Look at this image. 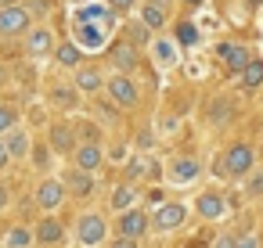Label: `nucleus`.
<instances>
[{"label": "nucleus", "instance_id": "f257e3e1", "mask_svg": "<svg viewBox=\"0 0 263 248\" xmlns=\"http://www.w3.org/2000/svg\"><path fill=\"white\" fill-rule=\"evenodd\" d=\"M29 29V11L11 4V8H0V36H18Z\"/></svg>", "mask_w": 263, "mask_h": 248}, {"label": "nucleus", "instance_id": "f03ea898", "mask_svg": "<svg viewBox=\"0 0 263 248\" xmlns=\"http://www.w3.org/2000/svg\"><path fill=\"white\" fill-rule=\"evenodd\" d=\"M252 169V148L249 144H234L227 155H223V173L227 176H245Z\"/></svg>", "mask_w": 263, "mask_h": 248}, {"label": "nucleus", "instance_id": "7ed1b4c3", "mask_svg": "<svg viewBox=\"0 0 263 248\" xmlns=\"http://www.w3.org/2000/svg\"><path fill=\"white\" fill-rule=\"evenodd\" d=\"M144 230H148V216H144L141 209H123V212H119V237L137 241Z\"/></svg>", "mask_w": 263, "mask_h": 248}, {"label": "nucleus", "instance_id": "20e7f679", "mask_svg": "<svg viewBox=\"0 0 263 248\" xmlns=\"http://www.w3.org/2000/svg\"><path fill=\"white\" fill-rule=\"evenodd\" d=\"M80 241H83L87 248H94V244H101V241H105V219H101L98 212L80 216Z\"/></svg>", "mask_w": 263, "mask_h": 248}, {"label": "nucleus", "instance_id": "39448f33", "mask_svg": "<svg viewBox=\"0 0 263 248\" xmlns=\"http://www.w3.org/2000/svg\"><path fill=\"white\" fill-rule=\"evenodd\" d=\"M184 219H187V209H184V205H162V209L152 216L155 230H177Z\"/></svg>", "mask_w": 263, "mask_h": 248}, {"label": "nucleus", "instance_id": "423d86ee", "mask_svg": "<svg viewBox=\"0 0 263 248\" xmlns=\"http://www.w3.org/2000/svg\"><path fill=\"white\" fill-rule=\"evenodd\" d=\"M65 201V187H62V180H44L40 187H36V205H44V209H58Z\"/></svg>", "mask_w": 263, "mask_h": 248}, {"label": "nucleus", "instance_id": "0eeeda50", "mask_svg": "<svg viewBox=\"0 0 263 248\" xmlns=\"http://www.w3.org/2000/svg\"><path fill=\"white\" fill-rule=\"evenodd\" d=\"M108 90H112V101H116V105H123V108H134V105H137V87H134L126 76H116V79L108 83Z\"/></svg>", "mask_w": 263, "mask_h": 248}, {"label": "nucleus", "instance_id": "6e6552de", "mask_svg": "<svg viewBox=\"0 0 263 248\" xmlns=\"http://www.w3.org/2000/svg\"><path fill=\"white\" fill-rule=\"evenodd\" d=\"M62 187H65V194L72 191L76 198H87V194L94 191V180H90V173H83V169H72V173H65Z\"/></svg>", "mask_w": 263, "mask_h": 248}, {"label": "nucleus", "instance_id": "1a4fd4ad", "mask_svg": "<svg viewBox=\"0 0 263 248\" xmlns=\"http://www.w3.org/2000/svg\"><path fill=\"white\" fill-rule=\"evenodd\" d=\"M76 130L69 126V122H58V126H51V148L54 151H62V155H69V151H76Z\"/></svg>", "mask_w": 263, "mask_h": 248}, {"label": "nucleus", "instance_id": "9d476101", "mask_svg": "<svg viewBox=\"0 0 263 248\" xmlns=\"http://www.w3.org/2000/svg\"><path fill=\"white\" fill-rule=\"evenodd\" d=\"M216 54H220V58L227 61V69H234V72H241V69L252 61V58H249V51H245V47H234V44H220V47H216Z\"/></svg>", "mask_w": 263, "mask_h": 248}, {"label": "nucleus", "instance_id": "9b49d317", "mask_svg": "<svg viewBox=\"0 0 263 248\" xmlns=\"http://www.w3.org/2000/svg\"><path fill=\"white\" fill-rule=\"evenodd\" d=\"M72 155H76V169H83V173H94L101 166V148L98 144H80Z\"/></svg>", "mask_w": 263, "mask_h": 248}, {"label": "nucleus", "instance_id": "f8f14e48", "mask_svg": "<svg viewBox=\"0 0 263 248\" xmlns=\"http://www.w3.org/2000/svg\"><path fill=\"white\" fill-rule=\"evenodd\" d=\"M62 234H65V226H62L54 216H47V219L36 223V241H40V244H58Z\"/></svg>", "mask_w": 263, "mask_h": 248}, {"label": "nucleus", "instance_id": "ddd939ff", "mask_svg": "<svg viewBox=\"0 0 263 248\" xmlns=\"http://www.w3.org/2000/svg\"><path fill=\"white\" fill-rule=\"evenodd\" d=\"M198 176V162H191V158H180V162H173V169H170V180L173 183H191Z\"/></svg>", "mask_w": 263, "mask_h": 248}, {"label": "nucleus", "instance_id": "4468645a", "mask_svg": "<svg viewBox=\"0 0 263 248\" xmlns=\"http://www.w3.org/2000/svg\"><path fill=\"white\" fill-rule=\"evenodd\" d=\"M112 65L126 76V72H134V65H137V54H134V47H126V44H119L116 51H112Z\"/></svg>", "mask_w": 263, "mask_h": 248}, {"label": "nucleus", "instance_id": "2eb2a0df", "mask_svg": "<svg viewBox=\"0 0 263 248\" xmlns=\"http://www.w3.org/2000/svg\"><path fill=\"white\" fill-rule=\"evenodd\" d=\"M198 212H202L205 219L223 216V198H220V194H202V198H198Z\"/></svg>", "mask_w": 263, "mask_h": 248}, {"label": "nucleus", "instance_id": "dca6fc26", "mask_svg": "<svg viewBox=\"0 0 263 248\" xmlns=\"http://www.w3.org/2000/svg\"><path fill=\"white\" fill-rule=\"evenodd\" d=\"M238 79H241V87H249V90H256L259 83H263V61H249L241 72H238Z\"/></svg>", "mask_w": 263, "mask_h": 248}, {"label": "nucleus", "instance_id": "f3484780", "mask_svg": "<svg viewBox=\"0 0 263 248\" xmlns=\"http://www.w3.org/2000/svg\"><path fill=\"white\" fill-rule=\"evenodd\" d=\"M76 87L87 90V94H98V90H101V76H98V69H80V72H76Z\"/></svg>", "mask_w": 263, "mask_h": 248}, {"label": "nucleus", "instance_id": "a211bd4d", "mask_svg": "<svg viewBox=\"0 0 263 248\" xmlns=\"http://www.w3.org/2000/svg\"><path fill=\"white\" fill-rule=\"evenodd\" d=\"M4 148H8V155H11V158H18V155H26V151H29V140H26V133H22V130H11V133H8V140H4Z\"/></svg>", "mask_w": 263, "mask_h": 248}, {"label": "nucleus", "instance_id": "6ab92c4d", "mask_svg": "<svg viewBox=\"0 0 263 248\" xmlns=\"http://www.w3.org/2000/svg\"><path fill=\"white\" fill-rule=\"evenodd\" d=\"M29 54H47L51 51V33L47 29H36V33H29V47H26Z\"/></svg>", "mask_w": 263, "mask_h": 248}, {"label": "nucleus", "instance_id": "aec40b11", "mask_svg": "<svg viewBox=\"0 0 263 248\" xmlns=\"http://www.w3.org/2000/svg\"><path fill=\"white\" fill-rule=\"evenodd\" d=\"M130 205H134V187H130V183H119L116 194H112V209L123 212V209H130Z\"/></svg>", "mask_w": 263, "mask_h": 248}, {"label": "nucleus", "instance_id": "412c9836", "mask_svg": "<svg viewBox=\"0 0 263 248\" xmlns=\"http://www.w3.org/2000/svg\"><path fill=\"white\" fill-rule=\"evenodd\" d=\"M94 18L108 22V11H105V8H98V4H90V8H80V11H76V26H83V22H94Z\"/></svg>", "mask_w": 263, "mask_h": 248}, {"label": "nucleus", "instance_id": "4be33fe9", "mask_svg": "<svg viewBox=\"0 0 263 248\" xmlns=\"http://www.w3.org/2000/svg\"><path fill=\"white\" fill-rule=\"evenodd\" d=\"M29 241H33V234H29V230H22V226L8 230V237H4V244H8V248H29Z\"/></svg>", "mask_w": 263, "mask_h": 248}, {"label": "nucleus", "instance_id": "5701e85b", "mask_svg": "<svg viewBox=\"0 0 263 248\" xmlns=\"http://www.w3.org/2000/svg\"><path fill=\"white\" fill-rule=\"evenodd\" d=\"M162 18H166V15H162V4H148V8H144V18H141V22H144L148 29H159V26H162Z\"/></svg>", "mask_w": 263, "mask_h": 248}, {"label": "nucleus", "instance_id": "b1692460", "mask_svg": "<svg viewBox=\"0 0 263 248\" xmlns=\"http://www.w3.org/2000/svg\"><path fill=\"white\" fill-rule=\"evenodd\" d=\"M177 44H184V47L198 44V29H195L191 22H180V26H177Z\"/></svg>", "mask_w": 263, "mask_h": 248}, {"label": "nucleus", "instance_id": "393cba45", "mask_svg": "<svg viewBox=\"0 0 263 248\" xmlns=\"http://www.w3.org/2000/svg\"><path fill=\"white\" fill-rule=\"evenodd\" d=\"M80 58H83L80 47H72V44H62V47H58V61H62V65H80Z\"/></svg>", "mask_w": 263, "mask_h": 248}, {"label": "nucleus", "instance_id": "a878e982", "mask_svg": "<svg viewBox=\"0 0 263 248\" xmlns=\"http://www.w3.org/2000/svg\"><path fill=\"white\" fill-rule=\"evenodd\" d=\"M76 29H80V40L83 44H90V47H101L105 44V33L101 29H90V26H76Z\"/></svg>", "mask_w": 263, "mask_h": 248}, {"label": "nucleus", "instance_id": "bb28decb", "mask_svg": "<svg viewBox=\"0 0 263 248\" xmlns=\"http://www.w3.org/2000/svg\"><path fill=\"white\" fill-rule=\"evenodd\" d=\"M15 126V108H8V105H0V133H8Z\"/></svg>", "mask_w": 263, "mask_h": 248}, {"label": "nucleus", "instance_id": "cd10ccee", "mask_svg": "<svg viewBox=\"0 0 263 248\" xmlns=\"http://www.w3.org/2000/svg\"><path fill=\"white\" fill-rule=\"evenodd\" d=\"M51 97H54V105H69V108L76 105V90H65V87H58Z\"/></svg>", "mask_w": 263, "mask_h": 248}, {"label": "nucleus", "instance_id": "c85d7f7f", "mask_svg": "<svg viewBox=\"0 0 263 248\" xmlns=\"http://www.w3.org/2000/svg\"><path fill=\"white\" fill-rule=\"evenodd\" d=\"M33 162L36 169H47V148H33Z\"/></svg>", "mask_w": 263, "mask_h": 248}, {"label": "nucleus", "instance_id": "c756f323", "mask_svg": "<svg viewBox=\"0 0 263 248\" xmlns=\"http://www.w3.org/2000/svg\"><path fill=\"white\" fill-rule=\"evenodd\" d=\"M155 54H159V61H173V51H170V44H155Z\"/></svg>", "mask_w": 263, "mask_h": 248}, {"label": "nucleus", "instance_id": "7c9ffc66", "mask_svg": "<svg viewBox=\"0 0 263 248\" xmlns=\"http://www.w3.org/2000/svg\"><path fill=\"white\" fill-rule=\"evenodd\" d=\"M141 173H144V162H141V158H134V162H130V169H126V176H141Z\"/></svg>", "mask_w": 263, "mask_h": 248}, {"label": "nucleus", "instance_id": "2f4dec72", "mask_svg": "<svg viewBox=\"0 0 263 248\" xmlns=\"http://www.w3.org/2000/svg\"><path fill=\"white\" fill-rule=\"evenodd\" d=\"M8 162H11V155H8V148H4V140H0V169H8Z\"/></svg>", "mask_w": 263, "mask_h": 248}, {"label": "nucleus", "instance_id": "473e14b6", "mask_svg": "<svg viewBox=\"0 0 263 248\" xmlns=\"http://www.w3.org/2000/svg\"><path fill=\"white\" fill-rule=\"evenodd\" d=\"M108 4L119 8V11H130V8H134V0H108Z\"/></svg>", "mask_w": 263, "mask_h": 248}, {"label": "nucleus", "instance_id": "72a5a7b5", "mask_svg": "<svg viewBox=\"0 0 263 248\" xmlns=\"http://www.w3.org/2000/svg\"><path fill=\"white\" fill-rule=\"evenodd\" d=\"M108 248H137V244H134V241H130V237H119V241H112V244H108Z\"/></svg>", "mask_w": 263, "mask_h": 248}, {"label": "nucleus", "instance_id": "f704fd0d", "mask_svg": "<svg viewBox=\"0 0 263 248\" xmlns=\"http://www.w3.org/2000/svg\"><path fill=\"white\" fill-rule=\"evenodd\" d=\"M234 248H256V237H241V241H234Z\"/></svg>", "mask_w": 263, "mask_h": 248}, {"label": "nucleus", "instance_id": "c9c22d12", "mask_svg": "<svg viewBox=\"0 0 263 248\" xmlns=\"http://www.w3.org/2000/svg\"><path fill=\"white\" fill-rule=\"evenodd\" d=\"M216 248H234V237H220V241H216Z\"/></svg>", "mask_w": 263, "mask_h": 248}, {"label": "nucleus", "instance_id": "e433bc0d", "mask_svg": "<svg viewBox=\"0 0 263 248\" xmlns=\"http://www.w3.org/2000/svg\"><path fill=\"white\" fill-rule=\"evenodd\" d=\"M259 191H263V176H256V180H252V194H259Z\"/></svg>", "mask_w": 263, "mask_h": 248}, {"label": "nucleus", "instance_id": "4c0bfd02", "mask_svg": "<svg viewBox=\"0 0 263 248\" xmlns=\"http://www.w3.org/2000/svg\"><path fill=\"white\" fill-rule=\"evenodd\" d=\"M8 205V187H0V209Z\"/></svg>", "mask_w": 263, "mask_h": 248}, {"label": "nucleus", "instance_id": "58836bf2", "mask_svg": "<svg viewBox=\"0 0 263 248\" xmlns=\"http://www.w3.org/2000/svg\"><path fill=\"white\" fill-rule=\"evenodd\" d=\"M11 4H15V0H0V8H11Z\"/></svg>", "mask_w": 263, "mask_h": 248}, {"label": "nucleus", "instance_id": "ea45409f", "mask_svg": "<svg viewBox=\"0 0 263 248\" xmlns=\"http://www.w3.org/2000/svg\"><path fill=\"white\" fill-rule=\"evenodd\" d=\"M184 4H202V0H184Z\"/></svg>", "mask_w": 263, "mask_h": 248}, {"label": "nucleus", "instance_id": "a19ab883", "mask_svg": "<svg viewBox=\"0 0 263 248\" xmlns=\"http://www.w3.org/2000/svg\"><path fill=\"white\" fill-rule=\"evenodd\" d=\"M249 4H259V0H249Z\"/></svg>", "mask_w": 263, "mask_h": 248}]
</instances>
